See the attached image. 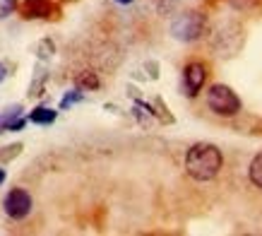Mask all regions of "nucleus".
Instances as JSON below:
<instances>
[{"instance_id": "nucleus-1", "label": "nucleus", "mask_w": 262, "mask_h": 236, "mask_svg": "<svg viewBox=\"0 0 262 236\" xmlns=\"http://www.w3.org/2000/svg\"><path fill=\"white\" fill-rule=\"evenodd\" d=\"M224 166V157L216 145H209V142H198L192 145L188 154H185V171L190 179L195 181H212L216 179V173L222 171Z\"/></svg>"}, {"instance_id": "nucleus-2", "label": "nucleus", "mask_w": 262, "mask_h": 236, "mask_svg": "<svg viewBox=\"0 0 262 236\" xmlns=\"http://www.w3.org/2000/svg\"><path fill=\"white\" fill-rule=\"evenodd\" d=\"M207 106L214 111L216 116H236L241 111V99L231 87L214 85L207 92Z\"/></svg>"}, {"instance_id": "nucleus-3", "label": "nucleus", "mask_w": 262, "mask_h": 236, "mask_svg": "<svg viewBox=\"0 0 262 236\" xmlns=\"http://www.w3.org/2000/svg\"><path fill=\"white\" fill-rule=\"evenodd\" d=\"M205 32V17L200 12H183L181 17H176L173 24H171V34H173L178 41H198Z\"/></svg>"}, {"instance_id": "nucleus-4", "label": "nucleus", "mask_w": 262, "mask_h": 236, "mask_svg": "<svg viewBox=\"0 0 262 236\" xmlns=\"http://www.w3.org/2000/svg\"><path fill=\"white\" fill-rule=\"evenodd\" d=\"M5 212H8L10 220H24L27 214L32 212V195L27 193L24 188H12L5 195Z\"/></svg>"}, {"instance_id": "nucleus-5", "label": "nucleus", "mask_w": 262, "mask_h": 236, "mask_svg": "<svg viewBox=\"0 0 262 236\" xmlns=\"http://www.w3.org/2000/svg\"><path fill=\"white\" fill-rule=\"evenodd\" d=\"M207 80V68L202 63H190L188 68H185V72H183V85H185V92H188V96H195L202 89V85H205Z\"/></svg>"}, {"instance_id": "nucleus-6", "label": "nucleus", "mask_w": 262, "mask_h": 236, "mask_svg": "<svg viewBox=\"0 0 262 236\" xmlns=\"http://www.w3.org/2000/svg\"><path fill=\"white\" fill-rule=\"evenodd\" d=\"M27 126V118L22 116V106L19 104H12L0 113V133H17Z\"/></svg>"}, {"instance_id": "nucleus-7", "label": "nucleus", "mask_w": 262, "mask_h": 236, "mask_svg": "<svg viewBox=\"0 0 262 236\" xmlns=\"http://www.w3.org/2000/svg\"><path fill=\"white\" fill-rule=\"evenodd\" d=\"M29 121L36 123V126H51V123L56 121V111L46 109V106H36V109L29 113Z\"/></svg>"}, {"instance_id": "nucleus-8", "label": "nucleus", "mask_w": 262, "mask_h": 236, "mask_svg": "<svg viewBox=\"0 0 262 236\" xmlns=\"http://www.w3.org/2000/svg\"><path fill=\"white\" fill-rule=\"evenodd\" d=\"M27 17H46L51 12V5H48L46 0H27Z\"/></svg>"}, {"instance_id": "nucleus-9", "label": "nucleus", "mask_w": 262, "mask_h": 236, "mask_svg": "<svg viewBox=\"0 0 262 236\" xmlns=\"http://www.w3.org/2000/svg\"><path fill=\"white\" fill-rule=\"evenodd\" d=\"M250 181H253L257 188H262V152L253 159V164H250Z\"/></svg>"}, {"instance_id": "nucleus-10", "label": "nucleus", "mask_w": 262, "mask_h": 236, "mask_svg": "<svg viewBox=\"0 0 262 236\" xmlns=\"http://www.w3.org/2000/svg\"><path fill=\"white\" fill-rule=\"evenodd\" d=\"M84 99V94H82V89H72L70 94H65L63 96V102H60V109H70L72 104H77Z\"/></svg>"}, {"instance_id": "nucleus-11", "label": "nucleus", "mask_w": 262, "mask_h": 236, "mask_svg": "<svg viewBox=\"0 0 262 236\" xmlns=\"http://www.w3.org/2000/svg\"><path fill=\"white\" fill-rule=\"evenodd\" d=\"M17 8V0H0V19H5L15 12Z\"/></svg>"}, {"instance_id": "nucleus-12", "label": "nucleus", "mask_w": 262, "mask_h": 236, "mask_svg": "<svg viewBox=\"0 0 262 236\" xmlns=\"http://www.w3.org/2000/svg\"><path fill=\"white\" fill-rule=\"evenodd\" d=\"M5 150H10V152H0V159H12L17 152L22 150V145H12V147H5Z\"/></svg>"}, {"instance_id": "nucleus-13", "label": "nucleus", "mask_w": 262, "mask_h": 236, "mask_svg": "<svg viewBox=\"0 0 262 236\" xmlns=\"http://www.w3.org/2000/svg\"><path fill=\"white\" fill-rule=\"evenodd\" d=\"M5 75H8V68H5V65L0 63V82H3V80H5Z\"/></svg>"}, {"instance_id": "nucleus-14", "label": "nucleus", "mask_w": 262, "mask_h": 236, "mask_svg": "<svg viewBox=\"0 0 262 236\" xmlns=\"http://www.w3.org/2000/svg\"><path fill=\"white\" fill-rule=\"evenodd\" d=\"M3 181H5V169H0V186H3Z\"/></svg>"}, {"instance_id": "nucleus-15", "label": "nucleus", "mask_w": 262, "mask_h": 236, "mask_svg": "<svg viewBox=\"0 0 262 236\" xmlns=\"http://www.w3.org/2000/svg\"><path fill=\"white\" fill-rule=\"evenodd\" d=\"M120 5H127V3H133V0H118Z\"/></svg>"}]
</instances>
